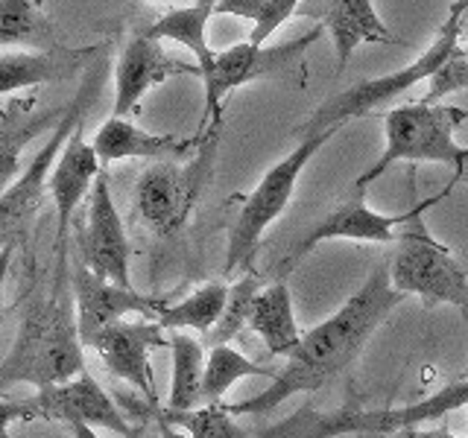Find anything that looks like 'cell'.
<instances>
[{
	"mask_svg": "<svg viewBox=\"0 0 468 438\" xmlns=\"http://www.w3.org/2000/svg\"><path fill=\"white\" fill-rule=\"evenodd\" d=\"M401 301L404 296L389 281V263L380 260L340 310L302 333V342L267 389L258 391L255 398L226 403V409L231 415H270L292 394L319 391L360 357L369 336L384 325Z\"/></svg>",
	"mask_w": 468,
	"mask_h": 438,
	"instance_id": "1",
	"label": "cell"
},
{
	"mask_svg": "<svg viewBox=\"0 0 468 438\" xmlns=\"http://www.w3.org/2000/svg\"><path fill=\"white\" fill-rule=\"evenodd\" d=\"M82 348L70 272H53L50 289L27 301L18 336L0 362V389L68 383L85 371Z\"/></svg>",
	"mask_w": 468,
	"mask_h": 438,
	"instance_id": "2",
	"label": "cell"
},
{
	"mask_svg": "<svg viewBox=\"0 0 468 438\" xmlns=\"http://www.w3.org/2000/svg\"><path fill=\"white\" fill-rule=\"evenodd\" d=\"M468 406V377L433 391L431 398L413 401L407 406L366 409L346 403L334 412H316L307 401L290 418L261 430L258 438H340V435H399L404 430L421 427L428 421H439L457 409Z\"/></svg>",
	"mask_w": 468,
	"mask_h": 438,
	"instance_id": "3",
	"label": "cell"
},
{
	"mask_svg": "<svg viewBox=\"0 0 468 438\" xmlns=\"http://www.w3.org/2000/svg\"><path fill=\"white\" fill-rule=\"evenodd\" d=\"M102 62H88L85 65V77L77 88V94L70 97V102L65 106V114L58 126L50 131L48 143L36 152V158L24 167L21 179L12 187H6L0 193V248H27L29 245V234H33L36 216L44 208V199H48V182H50V170L56 164L58 152L68 143V138L77 131L80 123H85L88 109L100 94L102 85Z\"/></svg>",
	"mask_w": 468,
	"mask_h": 438,
	"instance_id": "4",
	"label": "cell"
},
{
	"mask_svg": "<svg viewBox=\"0 0 468 438\" xmlns=\"http://www.w3.org/2000/svg\"><path fill=\"white\" fill-rule=\"evenodd\" d=\"M468 120V111L451 102H407V106H392L384 114V131H387V146L375 164L357 175L351 193H366L378 175H384L392 164L399 161H410V164H448L453 172L463 164L465 146L453 141V131Z\"/></svg>",
	"mask_w": 468,
	"mask_h": 438,
	"instance_id": "5",
	"label": "cell"
},
{
	"mask_svg": "<svg viewBox=\"0 0 468 438\" xmlns=\"http://www.w3.org/2000/svg\"><path fill=\"white\" fill-rule=\"evenodd\" d=\"M336 131L340 129H328V131H319V135L296 141L292 152H287L275 167L263 172L258 187L240 202L238 216H234V223L229 228V248H226V266H223L226 275L255 272L252 266H255L263 234H267V228L287 211L292 193H296L299 175Z\"/></svg>",
	"mask_w": 468,
	"mask_h": 438,
	"instance_id": "6",
	"label": "cell"
},
{
	"mask_svg": "<svg viewBox=\"0 0 468 438\" xmlns=\"http://www.w3.org/2000/svg\"><path fill=\"white\" fill-rule=\"evenodd\" d=\"M322 24L311 26L307 33L299 38L284 41V44H272V47H263V44H234L217 53V65L214 73L205 79V114L197 138H208L211 131H219V109H223V99L234 91V88L258 82V79H272V82H284L292 88H304L307 82V50L314 47V41L322 36Z\"/></svg>",
	"mask_w": 468,
	"mask_h": 438,
	"instance_id": "7",
	"label": "cell"
},
{
	"mask_svg": "<svg viewBox=\"0 0 468 438\" xmlns=\"http://www.w3.org/2000/svg\"><path fill=\"white\" fill-rule=\"evenodd\" d=\"M460 33H463V24L445 21L436 41L416 58V62L392 70L387 77L363 79L357 85L346 88V91L328 97L311 114V120L296 129V141L319 135V131H328V129H346V123L360 120V117L372 114L375 109L389 106L395 97L407 94L410 88H416L419 82H428L433 73L445 65V58L453 53V47L460 44Z\"/></svg>",
	"mask_w": 468,
	"mask_h": 438,
	"instance_id": "8",
	"label": "cell"
},
{
	"mask_svg": "<svg viewBox=\"0 0 468 438\" xmlns=\"http://www.w3.org/2000/svg\"><path fill=\"white\" fill-rule=\"evenodd\" d=\"M217 138L219 131L205 138V143L194 152L187 164L155 161L153 167H146L141 172V179L135 184V214L158 237H170L194 214L202 190L214 172Z\"/></svg>",
	"mask_w": 468,
	"mask_h": 438,
	"instance_id": "9",
	"label": "cell"
},
{
	"mask_svg": "<svg viewBox=\"0 0 468 438\" xmlns=\"http://www.w3.org/2000/svg\"><path fill=\"white\" fill-rule=\"evenodd\" d=\"M395 243L399 252L389 263L392 287L401 296H419L424 307L451 304L468 316V272L451 255V248L421 225V216L404 225Z\"/></svg>",
	"mask_w": 468,
	"mask_h": 438,
	"instance_id": "10",
	"label": "cell"
},
{
	"mask_svg": "<svg viewBox=\"0 0 468 438\" xmlns=\"http://www.w3.org/2000/svg\"><path fill=\"white\" fill-rule=\"evenodd\" d=\"M445 196H448V190L413 204V208L404 211V214H380V211H372L369 204H366V193H355L348 202H343L340 208H334L325 219H319V223L290 248V255L284 260V269H292L307 252H311V248H316L322 243H331V240L395 243L399 240V228L410 225L413 219H419L424 211H428L431 204L442 202Z\"/></svg>",
	"mask_w": 468,
	"mask_h": 438,
	"instance_id": "11",
	"label": "cell"
},
{
	"mask_svg": "<svg viewBox=\"0 0 468 438\" xmlns=\"http://www.w3.org/2000/svg\"><path fill=\"white\" fill-rule=\"evenodd\" d=\"M70 289H73V304H77L82 345H91L97 339V333L123 321L126 316L158 318V313L170 304L167 298L144 296L138 289L112 284L106 277L94 275L85 263H73Z\"/></svg>",
	"mask_w": 468,
	"mask_h": 438,
	"instance_id": "12",
	"label": "cell"
},
{
	"mask_svg": "<svg viewBox=\"0 0 468 438\" xmlns=\"http://www.w3.org/2000/svg\"><path fill=\"white\" fill-rule=\"evenodd\" d=\"M80 257H82L80 263H85L94 275L132 289V277H129L132 248H129L123 219L117 214V204L112 199L106 172H100L91 196H88L85 225L80 228Z\"/></svg>",
	"mask_w": 468,
	"mask_h": 438,
	"instance_id": "13",
	"label": "cell"
},
{
	"mask_svg": "<svg viewBox=\"0 0 468 438\" xmlns=\"http://www.w3.org/2000/svg\"><path fill=\"white\" fill-rule=\"evenodd\" d=\"M102 164L94 152V146L85 141V123L77 126V131L68 138V143L58 152L56 164L50 170L48 193L56 208V269L53 272H70L68 263V237H70V219L77 214L80 202L91 196L94 182L100 179Z\"/></svg>",
	"mask_w": 468,
	"mask_h": 438,
	"instance_id": "14",
	"label": "cell"
},
{
	"mask_svg": "<svg viewBox=\"0 0 468 438\" xmlns=\"http://www.w3.org/2000/svg\"><path fill=\"white\" fill-rule=\"evenodd\" d=\"M167 330L158 325L155 318L150 321H117V325L97 333V339L88 345L106 365L109 374L123 380L132 389H138L146 403L158 409V391H155V377L150 354L155 348H165L170 342Z\"/></svg>",
	"mask_w": 468,
	"mask_h": 438,
	"instance_id": "15",
	"label": "cell"
},
{
	"mask_svg": "<svg viewBox=\"0 0 468 438\" xmlns=\"http://www.w3.org/2000/svg\"><path fill=\"white\" fill-rule=\"evenodd\" d=\"M33 403H36V418L41 421H58L65 427L85 423V427L109 430L123 438H138V430L123 418L117 403L109 398V391L88 371L68 380V383L36 389Z\"/></svg>",
	"mask_w": 468,
	"mask_h": 438,
	"instance_id": "16",
	"label": "cell"
},
{
	"mask_svg": "<svg viewBox=\"0 0 468 438\" xmlns=\"http://www.w3.org/2000/svg\"><path fill=\"white\" fill-rule=\"evenodd\" d=\"M173 77H202L199 65H190L185 58L170 56L161 41L138 33L135 38L126 41V47L117 56V68H114V117H126L132 114L146 91L161 82H167Z\"/></svg>",
	"mask_w": 468,
	"mask_h": 438,
	"instance_id": "17",
	"label": "cell"
},
{
	"mask_svg": "<svg viewBox=\"0 0 468 438\" xmlns=\"http://www.w3.org/2000/svg\"><path fill=\"white\" fill-rule=\"evenodd\" d=\"M214 135V131H211ZM205 138H182V135H153V131H144L126 117H109L106 123L97 129L94 135V152L100 158V164H114V161H132V158H144V161H173V158H185L194 155Z\"/></svg>",
	"mask_w": 468,
	"mask_h": 438,
	"instance_id": "18",
	"label": "cell"
},
{
	"mask_svg": "<svg viewBox=\"0 0 468 438\" xmlns=\"http://www.w3.org/2000/svg\"><path fill=\"white\" fill-rule=\"evenodd\" d=\"M65 109L36 111V94L18 97L0 109V193L21 179V155L44 131H53Z\"/></svg>",
	"mask_w": 468,
	"mask_h": 438,
	"instance_id": "19",
	"label": "cell"
},
{
	"mask_svg": "<svg viewBox=\"0 0 468 438\" xmlns=\"http://www.w3.org/2000/svg\"><path fill=\"white\" fill-rule=\"evenodd\" d=\"M322 26H328L334 41L336 77L348 68L360 44H392V33L372 0H322Z\"/></svg>",
	"mask_w": 468,
	"mask_h": 438,
	"instance_id": "20",
	"label": "cell"
},
{
	"mask_svg": "<svg viewBox=\"0 0 468 438\" xmlns=\"http://www.w3.org/2000/svg\"><path fill=\"white\" fill-rule=\"evenodd\" d=\"M97 50H0V97L21 91V88H38L48 82L70 79Z\"/></svg>",
	"mask_w": 468,
	"mask_h": 438,
	"instance_id": "21",
	"label": "cell"
},
{
	"mask_svg": "<svg viewBox=\"0 0 468 438\" xmlns=\"http://www.w3.org/2000/svg\"><path fill=\"white\" fill-rule=\"evenodd\" d=\"M246 328L261 336L270 357H290L296 350V345L302 342V330L296 325L292 292L284 277H275L270 287L258 292Z\"/></svg>",
	"mask_w": 468,
	"mask_h": 438,
	"instance_id": "22",
	"label": "cell"
},
{
	"mask_svg": "<svg viewBox=\"0 0 468 438\" xmlns=\"http://www.w3.org/2000/svg\"><path fill=\"white\" fill-rule=\"evenodd\" d=\"M214 9H205L199 4H190V6H176L167 9L161 18H155L150 26L144 29L146 36H153L158 41H179L185 47L194 53L199 73H202V82L214 73L217 65V53L211 50L208 44V21H211Z\"/></svg>",
	"mask_w": 468,
	"mask_h": 438,
	"instance_id": "23",
	"label": "cell"
},
{
	"mask_svg": "<svg viewBox=\"0 0 468 438\" xmlns=\"http://www.w3.org/2000/svg\"><path fill=\"white\" fill-rule=\"evenodd\" d=\"M56 50L53 21L38 0H0V50Z\"/></svg>",
	"mask_w": 468,
	"mask_h": 438,
	"instance_id": "24",
	"label": "cell"
},
{
	"mask_svg": "<svg viewBox=\"0 0 468 438\" xmlns=\"http://www.w3.org/2000/svg\"><path fill=\"white\" fill-rule=\"evenodd\" d=\"M170 357H173V380L167 406L173 412H185V409H197L202 403V380H205V350L202 345L182 330H170Z\"/></svg>",
	"mask_w": 468,
	"mask_h": 438,
	"instance_id": "25",
	"label": "cell"
},
{
	"mask_svg": "<svg viewBox=\"0 0 468 438\" xmlns=\"http://www.w3.org/2000/svg\"><path fill=\"white\" fill-rule=\"evenodd\" d=\"M226 301H229V287L226 281H208L202 284L199 289L190 292L187 298H182L179 304H167L165 310L158 313V325L165 330H199L208 336L219 316L226 310Z\"/></svg>",
	"mask_w": 468,
	"mask_h": 438,
	"instance_id": "26",
	"label": "cell"
},
{
	"mask_svg": "<svg viewBox=\"0 0 468 438\" xmlns=\"http://www.w3.org/2000/svg\"><path fill=\"white\" fill-rule=\"evenodd\" d=\"M246 377H267L270 383L278 377V371L263 369V365L243 357L240 350L231 345H214L205 360V380H202V401L205 403H219L226 398V391Z\"/></svg>",
	"mask_w": 468,
	"mask_h": 438,
	"instance_id": "27",
	"label": "cell"
},
{
	"mask_svg": "<svg viewBox=\"0 0 468 438\" xmlns=\"http://www.w3.org/2000/svg\"><path fill=\"white\" fill-rule=\"evenodd\" d=\"M302 9V0H219L214 6L217 15H234V18L252 21L249 41L263 44L278 26H284L287 18H292Z\"/></svg>",
	"mask_w": 468,
	"mask_h": 438,
	"instance_id": "28",
	"label": "cell"
},
{
	"mask_svg": "<svg viewBox=\"0 0 468 438\" xmlns=\"http://www.w3.org/2000/svg\"><path fill=\"white\" fill-rule=\"evenodd\" d=\"M263 289V277L258 272H246L240 275L238 281L229 287V301H226V310L219 316L217 328L208 333V342L214 345H229L234 336H240V330L249 325V313H252V304L258 298V292Z\"/></svg>",
	"mask_w": 468,
	"mask_h": 438,
	"instance_id": "29",
	"label": "cell"
},
{
	"mask_svg": "<svg viewBox=\"0 0 468 438\" xmlns=\"http://www.w3.org/2000/svg\"><path fill=\"white\" fill-rule=\"evenodd\" d=\"M158 415L170 421L173 427L185 430L187 438H246L243 427L223 403H205L197 409H185V412L158 409Z\"/></svg>",
	"mask_w": 468,
	"mask_h": 438,
	"instance_id": "30",
	"label": "cell"
},
{
	"mask_svg": "<svg viewBox=\"0 0 468 438\" xmlns=\"http://www.w3.org/2000/svg\"><path fill=\"white\" fill-rule=\"evenodd\" d=\"M465 88H468V44H457L453 53L445 58V65L428 79V94L419 102L436 106V102H442L445 97L457 91H465Z\"/></svg>",
	"mask_w": 468,
	"mask_h": 438,
	"instance_id": "31",
	"label": "cell"
},
{
	"mask_svg": "<svg viewBox=\"0 0 468 438\" xmlns=\"http://www.w3.org/2000/svg\"><path fill=\"white\" fill-rule=\"evenodd\" d=\"M18 421H38L33 398H15V401L0 398V438H12L9 427Z\"/></svg>",
	"mask_w": 468,
	"mask_h": 438,
	"instance_id": "32",
	"label": "cell"
},
{
	"mask_svg": "<svg viewBox=\"0 0 468 438\" xmlns=\"http://www.w3.org/2000/svg\"><path fill=\"white\" fill-rule=\"evenodd\" d=\"M12 257H15V248L12 245L0 248V321H4V287H6V277H9Z\"/></svg>",
	"mask_w": 468,
	"mask_h": 438,
	"instance_id": "33",
	"label": "cell"
},
{
	"mask_svg": "<svg viewBox=\"0 0 468 438\" xmlns=\"http://www.w3.org/2000/svg\"><path fill=\"white\" fill-rule=\"evenodd\" d=\"M399 438H463V435H453L445 427H439V430H419V427H413V430L399 433Z\"/></svg>",
	"mask_w": 468,
	"mask_h": 438,
	"instance_id": "34",
	"label": "cell"
},
{
	"mask_svg": "<svg viewBox=\"0 0 468 438\" xmlns=\"http://www.w3.org/2000/svg\"><path fill=\"white\" fill-rule=\"evenodd\" d=\"M465 15H468V0H453L451 9H448V18H445V21L465 24Z\"/></svg>",
	"mask_w": 468,
	"mask_h": 438,
	"instance_id": "35",
	"label": "cell"
},
{
	"mask_svg": "<svg viewBox=\"0 0 468 438\" xmlns=\"http://www.w3.org/2000/svg\"><path fill=\"white\" fill-rule=\"evenodd\" d=\"M68 430H70L73 438H100L97 430H94V427H85V423H70Z\"/></svg>",
	"mask_w": 468,
	"mask_h": 438,
	"instance_id": "36",
	"label": "cell"
},
{
	"mask_svg": "<svg viewBox=\"0 0 468 438\" xmlns=\"http://www.w3.org/2000/svg\"><path fill=\"white\" fill-rule=\"evenodd\" d=\"M161 438H187V433H185V430H179V427H173L170 421L161 418Z\"/></svg>",
	"mask_w": 468,
	"mask_h": 438,
	"instance_id": "37",
	"label": "cell"
},
{
	"mask_svg": "<svg viewBox=\"0 0 468 438\" xmlns=\"http://www.w3.org/2000/svg\"><path fill=\"white\" fill-rule=\"evenodd\" d=\"M457 182H468V146H465V152H463V164H460L457 172H453V182L451 184H457Z\"/></svg>",
	"mask_w": 468,
	"mask_h": 438,
	"instance_id": "38",
	"label": "cell"
},
{
	"mask_svg": "<svg viewBox=\"0 0 468 438\" xmlns=\"http://www.w3.org/2000/svg\"><path fill=\"white\" fill-rule=\"evenodd\" d=\"M197 4H199V6H205V9H214V6L219 4V0H197Z\"/></svg>",
	"mask_w": 468,
	"mask_h": 438,
	"instance_id": "39",
	"label": "cell"
},
{
	"mask_svg": "<svg viewBox=\"0 0 468 438\" xmlns=\"http://www.w3.org/2000/svg\"><path fill=\"white\" fill-rule=\"evenodd\" d=\"M0 325H4V321H0Z\"/></svg>",
	"mask_w": 468,
	"mask_h": 438,
	"instance_id": "40",
	"label": "cell"
}]
</instances>
